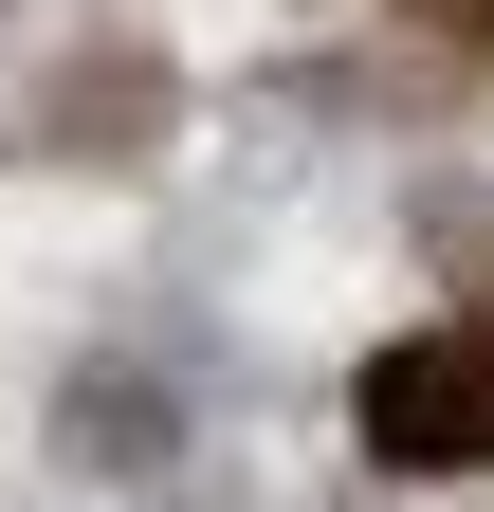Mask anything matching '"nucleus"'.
Listing matches in <instances>:
<instances>
[{"mask_svg": "<svg viewBox=\"0 0 494 512\" xmlns=\"http://www.w3.org/2000/svg\"><path fill=\"white\" fill-rule=\"evenodd\" d=\"M366 439H385V458H494V330L385 348L366 366Z\"/></svg>", "mask_w": 494, "mask_h": 512, "instance_id": "obj_1", "label": "nucleus"}, {"mask_svg": "<svg viewBox=\"0 0 494 512\" xmlns=\"http://www.w3.org/2000/svg\"><path fill=\"white\" fill-rule=\"evenodd\" d=\"M55 458H74V476H165V458H183V403H165L147 366H74V403H55Z\"/></svg>", "mask_w": 494, "mask_h": 512, "instance_id": "obj_2", "label": "nucleus"}]
</instances>
